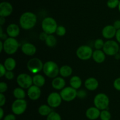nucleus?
Returning a JSON list of instances; mask_svg holds the SVG:
<instances>
[{"instance_id":"50","label":"nucleus","mask_w":120,"mask_h":120,"mask_svg":"<svg viewBox=\"0 0 120 120\" xmlns=\"http://www.w3.org/2000/svg\"><path fill=\"white\" fill-rule=\"evenodd\" d=\"M119 53L120 54V51H119Z\"/></svg>"},{"instance_id":"33","label":"nucleus","mask_w":120,"mask_h":120,"mask_svg":"<svg viewBox=\"0 0 120 120\" xmlns=\"http://www.w3.org/2000/svg\"><path fill=\"white\" fill-rule=\"evenodd\" d=\"M56 35L59 36H63L66 33V29L63 25H59L56 31Z\"/></svg>"},{"instance_id":"18","label":"nucleus","mask_w":120,"mask_h":120,"mask_svg":"<svg viewBox=\"0 0 120 120\" xmlns=\"http://www.w3.org/2000/svg\"><path fill=\"white\" fill-rule=\"evenodd\" d=\"M7 34L8 36L12 38H16L20 33V28L16 24H11L7 27Z\"/></svg>"},{"instance_id":"45","label":"nucleus","mask_w":120,"mask_h":120,"mask_svg":"<svg viewBox=\"0 0 120 120\" xmlns=\"http://www.w3.org/2000/svg\"><path fill=\"white\" fill-rule=\"evenodd\" d=\"M7 34H0V38H1V40H4V41H5V40H7V38H8V37H7Z\"/></svg>"},{"instance_id":"17","label":"nucleus","mask_w":120,"mask_h":120,"mask_svg":"<svg viewBox=\"0 0 120 120\" xmlns=\"http://www.w3.org/2000/svg\"><path fill=\"white\" fill-rule=\"evenodd\" d=\"M21 51L26 55L32 56L36 52V48L33 44L26 42L21 46Z\"/></svg>"},{"instance_id":"42","label":"nucleus","mask_w":120,"mask_h":120,"mask_svg":"<svg viewBox=\"0 0 120 120\" xmlns=\"http://www.w3.org/2000/svg\"><path fill=\"white\" fill-rule=\"evenodd\" d=\"M116 38L117 40V42L120 44V29L117 31V33L116 35Z\"/></svg>"},{"instance_id":"40","label":"nucleus","mask_w":120,"mask_h":120,"mask_svg":"<svg viewBox=\"0 0 120 120\" xmlns=\"http://www.w3.org/2000/svg\"><path fill=\"white\" fill-rule=\"evenodd\" d=\"M48 34H47L46 33H45V32L41 33L39 35V39L41 41H45L46 39L47 36H48Z\"/></svg>"},{"instance_id":"3","label":"nucleus","mask_w":120,"mask_h":120,"mask_svg":"<svg viewBox=\"0 0 120 120\" xmlns=\"http://www.w3.org/2000/svg\"><path fill=\"white\" fill-rule=\"evenodd\" d=\"M57 27L58 25L56 20L50 16L45 18L42 22V30L48 35L56 32Z\"/></svg>"},{"instance_id":"28","label":"nucleus","mask_w":120,"mask_h":120,"mask_svg":"<svg viewBox=\"0 0 120 120\" xmlns=\"http://www.w3.org/2000/svg\"><path fill=\"white\" fill-rule=\"evenodd\" d=\"M45 42L48 47L52 48L56 45V43H57V40H56V37L53 35V34H50V35H48L45 41Z\"/></svg>"},{"instance_id":"32","label":"nucleus","mask_w":120,"mask_h":120,"mask_svg":"<svg viewBox=\"0 0 120 120\" xmlns=\"http://www.w3.org/2000/svg\"><path fill=\"white\" fill-rule=\"evenodd\" d=\"M104 43H105V42H104V41H103L102 39H97V40L94 41V47L96 48V49H101L103 48Z\"/></svg>"},{"instance_id":"44","label":"nucleus","mask_w":120,"mask_h":120,"mask_svg":"<svg viewBox=\"0 0 120 120\" xmlns=\"http://www.w3.org/2000/svg\"><path fill=\"white\" fill-rule=\"evenodd\" d=\"M5 23V18L0 16V25L2 26Z\"/></svg>"},{"instance_id":"12","label":"nucleus","mask_w":120,"mask_h":120,"mask_svg":"<svg viewBox=\"0 0 120 120\" xmlns=\"http://www.w3.org/2000/svg\"><path fill=\"white\" fill-rule=\"evenodd\" d=\"M62 98L60 94L56 92H53L48 95L47 102L51 108H56L59 107L62 102Z\"/></svg>"},{"instance_id":"34","label":"nucleus","mask_w":120,"mask_h":120,"mask_svg":"<svg viewBox=\"0 0 120 120\" xmlns=\"http://www.w3.org/2000/svg\"><path fill=\"white\" fill-rule=\"evenodd\" d=\"M8 89V85L5 82H0V92L4 93Z\"/></svg>"},{"instance_id":"26","label":"nucleus","mask_w":120,"mask_h":120,"mask_svg":"<svg viewBox=\"0 0 120 120\" xmlns=\"http://www.w3.org/2000/svg\"><path fill=\"white\" fill-rule=\"evenodd\" d=\"M52 108H51L49 105H41L38 108V112L41 116H47L51 113L52 111H53Z\"/></svg>"},{"instance_id":"38","label":"nucleus","mask_w":120,"mask_h":120,"mask_svg":"<svg viewBox=\"0 0 120 120\" xmlns=\"http://www.w3.org/2000/svg\"><path fill=\"white\" fill-rule=\"evenodd\" d=\"M7 70L5 67L4 65L1 64H0V76L2 77L3 76H5L6 72H7Z\"/></svg>"},{"instance_id":"51","label":"nucleus","mask_w":120,"mask_h":120,"mask_svg":"<svg viewBox=\"0 0 120 120\" xmlns=\"http://www.w3.org/2000/svg\"></svg>"},{"instance_id":"8","label":"nucleus","mask_w":120,"mask_h":120,"mask_svg":"<svg viewBox=\"0 0 120 120\" xmlns=\"http://www.w3.org/2000/svg\"><path fill=\"white\" fill-rule=\"evenodd\" d=\"M43 64L40 59L38 58H33L30 59L27 62V68L31 73L37 74L43 70Z\"/></svg>"},{"instance_id":"14","label":"nucleus","mask_w":120,"mask_h":120,"mask_svg":"<svg viewBox=\"0 0 120 120\" xmlns=\"http://www.w3.org/2000/svg\"><path fill=\"white\" fill-rule=\"evenodd\" d=\"M27 95L30 100H33V101L38 100L41 97V88L35 85H32L31 87L28 88Z\"/></svg>"},{"instance_id":"20","label":"nucleus","mask_w":120,"mask_h":120,"mask_svg":"<svg viewBox=\"0 0 120 120\" xmlns=\"http://www.w3.org/2000/svg\"><path fill=\"white\" fill-rule=\"evenodd\" d=\"M66 81L62 77H57L53 79L52 81V86L56 90H62L65 87Z\"/></svg>"},{"instance_id":"19","label":"nucleus","mask_w":120,"mask_h":120,"mask_svg":"<svg viewBox=\"0 0 120 120\" xmlns=\"http://www.w3.org/2000/svg\"><path fill=\"white\" fill-rule=\"evenodd\" d=\"M99 83L98 80L94 77H90L86 79L84 82L86 88L89 91H94L98 87Z\"/></svg>"},{"instance_id":"46","label":"nucleus","mask_w":120,"mask_h":120,"mask_svg":"<svg viewBox=\"0 0 120 120\" xmlns=\"http://www.w3.org/2000/svg\"><path fill=\"white\" fill-rule=\"evenodd\" d=\"M4 50V42L2 41H0V52H2Z\"/></svg>"},{"instance_id":"24","label":"nucleus","mask_w":120,"mask_h":120,"mask_svg":"<svg viewBox=\"0 0 120 120\" xmlns=\"http://www.w3.org/2000/svg\"><path fill=\"white\" fill-rule=\"evenodd\" d=\"M4 65L7 71H13L16 65V61L12 57L7 58L4 62Z\"/></svg>"},{"instance_id":"9","label":"nucleus","mask_w":120,"mask_h":120,"mask_svg":"<svg viewBox=\"0 0 120 120\" xmlns=\"http://www.w3.org/2000/svg\"><path fill=\"white\" fill-rule=\"evenodd\" d=\"M16 82L19 87L23 89H28L33 84V78L26 73L20 74L16 78Z\"/></svg>"},{"instance_id":"37","label":"nucleus","mask_w":120,"mask_h":120,"mask_svg":"<svg viewBox=\"0 0 120 120\" xmlns=\"http://www.w3.org/2000/svg\"><path fill=\"white\" fill-rule=\"evenodd\" d=\"M2 120H16V116L14 114H9L5 115Z\"/></svg>"},{"instance_id":"2","label":"nucleus","mask_w":120,"mask_h":120,"mask_svg":"<svg viewBox=\"0 0 120 120\" xmlns=\"http://www.w3.org/2000/svg\"><path fill=\"white\" fill-rule=\"evenodd\" d=\"M59 69L58 65L52 61H48L43 65V72L46 76L50 78L57 77L59 74Z\"/></svg>"},{"instance_id":"6","label":"nucleus","mask_w":120,"mask_h":120,"mask_svg":"<svg viewBox=\"0 0 120 120\" xmlns=\"http://www.w3.org/2000/svg\"><path fill=\"white\" fill-rule=\"evenodd\" d=\"M27 106L28 104L25 99H16L12 104V112L15 115H21L26 110Z\"/></svg>"},{"instance_id":"43","label":"nucleus","mask_w":120,"mask_h":120,"mask_svg":"<svg viewBox=\"0 0 120 120\" xmlns=\"http://www.w3.org/2000/svg\"><path fill=\"white\" fill-rule=\"evenodd\" d=\"M4 116V111L2 107H0V120H3Z\"/></svg>"},{"instance_id":"7","label":"nucleus","mask_w":120,"mask_h":120,"mask_svg":"<svg viewBox=\"0 0 120 120\" xmlns=\"http://www.w3.org/2000/svg\"><path fill=\"white\" fill-rule=\"evenodd\" d=\"M120 46L118 42L114 40H108L104 43L103 51L109 56H115L119 53Z\"/></svg>"},{"instance_id":"48","label":"nucleus","mask_w":120,"mask_h":120,"mask_svg":"<svg viewBox=\"0 0 120 120\" xmlns=\"http://www.w3.org/2000/svg\"><path fill=\"white\" fill-rule=\"evenodd\" d=\"M3 34V31H2V27L0 26V34Z\"/></svg>"},{"instance_id":"4","label":"nucleus","mask_w":120,"mask_h":120,"mask_svg":"<svg viewBox=\"0 0 120 120\" xmlns=\"http://www.w3.org/2000/svg\"><path fill=\"white\" fill-rule=\"evenodd\" d=\"M19 44L15 38L8 37L4 41V51L8 55L15 54L18 49Z\"/></svg>"},{"instance_id":"5","label":"nucleus","mask_w":120,"mask_h":120,"mask_svg":"<svg viewBox=\"0 0 120 120\" xmlns=\"http://www.w3.org/2000/svg\"><path fill=\"white\" fill-rule=\"evenodd\" d=\"M110 104V100L107 95L104 93H99L94 98V105L100 111L107 109Z\"/></svg>"},{"instance_id":"30","label":"nucleus","mask_w":120,"mask_h":120,"mask_svg":"<svg viewBox=\"0 0 120 120\" xmlns=\"http://www.w3.org/2000/svg\"><path fill=\"white\" fill-rule=\"evenodd\" d=\"M46 120H62V117L59 113L53 111L46 116Z\"/></svg>"},{"instance_id":"31","label":"nucleus","mask_w":120,"mask_h":120,"mask_svg":"<svg viewBox=\"0 0 120 120\" xmlns=\"http://www.w3.org/2000/svg\"><path fill=\"white\" fill-rule=\"evenodd\" d=\"M120 0H108L107 5L110 9H115L118 7Z\"/></svg>"},{"instance_id":"1","label":"nucleus","mask_w":120,"mask_h":120,"mask_svg":"<svg viewBox=\"0 0 120 120\" xmlns=\"http://www.w3.org/2000/svg\"><path fill=\"white\" fill-rule=\"evenodd\" d=\"M36 22H37V16L36 14L32 12H25L20 16V27L22 29L25 30H29L34 28Z\"/></svg>"},{"instance_id":"47","label":"nucleus","mask_w":120,"mask_h":120,"mask_svg":"<svg viewBox=\"0 0 120 120\" xmlns=\"http://www.w3.org/2000/svg\"><path fill=\"white\" fill-rule=\"evenodd\" d=\"M114 56H115V58H116V60H120V53H118V54H116Z\"/></svg>"},{"instance_id":"13","label":"nucleus","mask_w":120,"mask_h":120,"mask_svg":"<svg viewBox=\"0 0 120 120\" xmlns=\"http://www.w3.org/2000/svg\"><path fill=\"white\" fill-rule=\"evenodd\" d=\"M13 12V7L11 3L7 1H2L0 3V16L7 17Z\"/></svg>"},{"instance_id":"27","label":"nucleus","mask_w":120,"mask_h":120,"mask_svg":"<svg viewBox=\"0 0 120 120\" xmlns=\"http://www.w3.org/2000/svg\"><path fill=\"white\" fill-rule=\"evenodd\" d=\"M13 95L16 99H25L26 96L25 91L21 87L15 88L13 91Z\"/></svg>"},{"instance_id":"22","label":"nucleus","mask_w":120,"mask_h":120,"mask_svg":"<svg viewBox=\"0 0 120 120\" xmlns=\"http://www.w3.org/2000/svg\"><path fill=\"white\" fill-rule=\"evenodd\" d=\"M33 84L38 87H42L45 85L46 82L45 78L41 74H35L33 76Z\"/></svg>"},{"instance_id":"15","label":"nucleus","mask_w":120,"mask_h":120,"mask_svg":"<svg viewBox=\"0 0 120 120\" xmlns=\"http://www.w3.org/2000/svg\"><path fill=\"white\" fill-rule=\"evenodd\" d=\"M117 29L112 25H108L104 27L102 30V35L105 39L110 40L116 36Z\"/></svg>"},{"instance_id":"41","label":"nucleus","mask_w":120,"mask_h":120,"mask_svg":"<svg viewBox=\"0 0 120 120\" xmlns=\"http://www.w3.org/2000/svg\"><path fill=\"white\" fill-rule=\"evenodd\" d=\"M113 26L117 30L120 29V20H116L113 24Z\"/></svg>"},{"instance_id":"36","label":"nucleus","mask_w":120,"mask_h":120,"mask_svg":"<svg viewBox=\"0 0 120 120\" xmlns=\"http://www.w3.org/2000/svg\"><path fill=\"white\" fill-rule=\"evenodd\" d=\"M113 86L116 90L120 91V77L117 78L114 80Z\"/></svg>"},{"instance_id":"16","label":"nucleus","mask_w":120,"mask_h":120,"mask_svg":"<svg viewBox=\"0 0 120 120\" xmlns=\"http://www.w3.org/2000/svg\"><path fill=\"white\" fill-rule=\"evenodd\" d=\"M101 111L94 107H91L86 111V116L89 120H96L100 118Z\"/></svg>"},{"instance_id":"35","label":"nucleus","mask_w":120,"mask_h":120,"mask_svg":"<svg viewBox=\"0 0 120 120\" xmlns=\"http://www.w3.org/2000/svg\"><path fill=\"white\" fill-rule=\"evenodd\" d=\"M14 76H15L14 75V73L12 71H7L5 75V77L8 80H13L14 78Z\"/></svg>"},{"instance_id":"29","label":"nucleus","mask_w":120,"mask_h":120,"mask_svg":"<svg viewBox=\"0 0 120 120\" xmlns=\"http://www.w3.org/2000/svg\"><path fill=\"white\" fill-rule=\"evenodd\" d=\"M100 118L101 120H111V114L109 111L107 109L101 111Z\"/></svg>"},{"instance_id":"21","label":"nucleus","mask_w":120,"mask_h":120,"mask_svg":"<svg viewBox=\"0 0 120 120\" xmlns=\"http://www.w3.org/2000/svg\"><path fill=\"white\" fill-rule=\"evenodd\" d=\"M105 55L106 54L101 49H96L93 51L92 58L95 62L101 64L105 61Z\"/></svg>"},{"instance_id":"23","label":"nucleus","mask_w":120,"mask_h":120,"mask_svg":"<svg viewBox=\"0 0 120 120\" xmlns=\"http://www.w3.org/2000/svg\"><path fill=\"white\" fill-rule=\"evenodd\" d=\"M73 69L70 66L64 65L62 66L59 69V74L62 77H68L72 74Z\"/></svg>"},{"instance_id":"11","label":"nucleus","mask_w":120,"mask_h":120,"mask_svg":"<svg viewBox=\"0 0 120 120\" xmlns=\"http://www.w3.org/2000/svg\"><path fill=\"white\" fill-rule=\"evenodd\" d=\"M62 100L66 102H70L75 100L78 95L77 89L71 87H64L60 92Z\"/></svg>"},{"instance_id":"49","label":"nucleus","mask_w":120,"mask_h":120,"mask_svg":"<svg viewBox=\"0 0 120 120\" xmlns=\"http://www.w3.org/2000/svg\"><path fill=\"white\" fill-rule=\"evenodd\" d=\"M118 11H119V12H120V3H119V5H118Z\"/></svg>"},{"instance_id":"39","label":"nucleus","mask_w":120,"mask_h":120,"mask_svg":"<svg viewBox=\"0 0 120 120\" xmlns=\"http://www.w3.org/2000/svg\"><path fill=\"white\" fill-rule=\"evenodd\" d=\"M6 102V97L3 93H0V107H2Z\"/></svg>"},{"instance_id":"10","label":"nucleus","mask_w":120,"mask_h":120,"mask_svg":"<svg viewBox=\"0 0 120 120\" xmlns=\"http://www.w3.org/2000/svg\"><path fill=\"white\" fill-rule=\"evenodd\" d=\"M93 51L89 45H82L77 48L76 55L81 60H88L92 57Z\"/></svg>"},{"instance_id":"25","label":"nucleus","mask_w":120,"mask_h":120,"mask_svg":"<svg viewBox=\"0 0 120 120\" xmlns=\"http://www.w3.org/2000/svg\"><path fill=\"white\" fill-rule=\"evenodd\" d=\"M70 87L75 89H77L81 87L82 85V79L77 75L73 76L70 80Z\"/></svg>"}]
</instances>
